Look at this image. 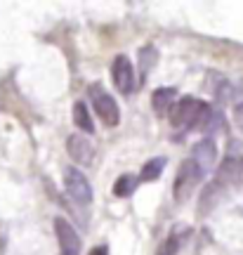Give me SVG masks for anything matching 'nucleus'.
Wrapping results in <instances>:
<instances>
[{
	"instance_id": "ddd939ff",
	"label": "nucleus",
	"mask_w": 243,
	"mask_h": 255,
	"mask_svg": "<svg viewBox=\"0 0 243 255\" xmlns=\"http://www.w3.org/2000/svg\"><path fill=\"white\" fill-rule=\"evenodd\" d=\"M163 168H165V158H151V161H146L142 165V180L144 182H153L163 173Z\"/></svg>"
},
{
	"instance_id": "4468645a",
	"label": "nucleus",
	"mask_w": 243,
	"mask_h": 255,
	"mask_svg": "<svg viewBox=\"0 0 243 255\" xmlns=\"http://www.w3.org/2000/svg\"><path fill=\"white\" fill-rule=\"evenodd\" d=\"M217 191H220V184H217V182H213V184H208V187H206L203 196H201V210H198L201 215H203V213H208V210L217 203Z\"/></svg>"
},
{
	"instance_id": "1a4fd4ad",
	"label": "nucleus",
	"mask_w": 243,
	"mask_h": 255,
	"mask_svg": "<svg viewBox=\"0 0 243 255\" xmlns=\"http://www.w3.org/2000/svg\"><path fill=\"white\" fill-rule=\"evenodd\" d=\"M217 177H220L222 184H236L243 177V161L236 158V156H227L222 161V165H220Z\"/></svg>"
},
{
	"instance_id": "9d476101",
	"label": "nucleus",
	"mask_w": 243,
	"mask_h": 255,
	"mask_svg": "<svg viewBox=\"0 0 243 255\" xmlns=\"http://www.w3.org/2000/svg\"><path fill=\"white\" fill-rule=\"evenodd\" d=\"M175 104V88H158L151 97V107L156 114H168Z\"/></svg>"
},
{
	"instance_id": "dca6fc26",
	"label": "nucleus",
	"mask_w": 243,
	"mask_h": 255,
	"mask_svg": "<svg viewBox=\"0 0 243 255\" xmlns=\"http://www.w3.org/2000/svg\"><path fill=\"white\" fill-rule=\"evenodd\" d=\"M234 121H236V126L243 130V104H239L234 109Z\"/></svg>"
},
{
	"instance_id": "7ed1b4c3",
	"label": "nucleus",
	"mask_w": 243,
	"mask_h": 255,
	"mask_svg": "<svg viewBox=\"0 0 243 255\" xmlns=\"http://www.w3.org/2000/svg\"><path fill=\"white\" fill-rule=\"evenodd\" d=\"M64 187H66V194L71 196L78 206H90L92 203V187L88 182V177L78 170V168H66L64 170Z\"/></svg>"
},
{
	"instance_id": "423d86ee",
	"label": "nucleus",
	"mask_w": 243,
	"mask_h": 255,
	"mask_svg": "<svg viewBox=\"0 0 243 255\" xmlns=\"http://www.w3.org/2000/svg\"><path fill=\"white\" fill-rule=\"evenodd\" d=\"M111 76H114V85L118 88V92L130 95L135 90V69L125 55H118L111 64Z\"/></svg>"
},
{
	"instance_id": "39448f33",
	"label": "nucleus",
	"mask_w": 243,
	"mask_h": 255,
	"mask_svg": "<svg viewBox=\"0 0 243 255\" xmlns=\"http://www.w3.org/2000/svg\"><path fill=\"white\" fill-rule=\"evenodd\" d=\"M54 234H57V241H59V251L62 255H81V237L78 232L73 229L71 222H66L64 218L54 220Z\"/></svg>"
},
{
	"instance_id": "f3484780",
	"label": "nucleus",
	"mask_w": 243,
	"mask_h": 255,
	"mask_svg": "<svg viewBox=\"0 0 243 255\" xmlns=\"http://www.w3.org/2000/svg\"><path fill=\"white\" fill-rule=\"evenodd\" d=\"M90 255H109V251H107L104 246H99V248H92Z\"/></svg>"
},
{
	"instance_id": "9b49d317",
	"label": "nucleus",
	"mask_w": 243,
	"mask_h": 255,
	"mask_svg": "<svg viewBox=\"0 0 243 255\" xmlns=\"http://www.w3.org/2000/svg\"><path fill=\"white\" fill-rule=\"evenodd\" d=\"M73 123H76L78 130L90 132V135H92V130H95L92 119H90V111H88V107H85L83 102H76V104H73Z\"/></svg>"
},
{
	"instance_id": "f257e3e1",
	"label": "nucleus",
	"mask_w": 243,
	"mask_h": 255,
	"mask_svg": "<svg viewBox=\"0 0 243 255\" xmlns=\"http://www.w3.org/2000/svg\"><path fill=\"white\" fill-rule=\"evenodd\" d=\"M213 116V109L203 104V102L194 100V97H184V100L175 102L172 109L168 111V119L175 128H194V126H206Z\"/></svg>"
},
{
	"instance_id": "f03ea898",
	"label": "nucleus",
	"mask_w": 243,
	"mask_h": 255,
	"mask_svg": "<svg viewBox=\"0 0 243 255\" xmlns=\"http://www.w3.org/2000/svg\"><path fill=\"white\" fill-rule=\"evenodd\" d=\"M201 180H203V170H201L191 158L182 161L180 170H177V177H175V187H172L175 201H177V203H184V201L196 191V187L201 184Z\"/></svg>"
},
{
	"instance_id": "0eeeda50",
	"label": "nucleus",
	"mask_w": 243,
	"mask_h": 255,
	"mask_svg": "<svg viewBox=\"0 0 243 255\" xmlns=\"http://www.w3.org/2000/svg\"><path fill=\"white\" fill-rule=\"evenodd\" d=\"M66 151H69V156H71L76 163H81V165L92 163V158H95V144H92V139L85 135H78V132L69 135Z\"/></svg>"
},
{
	"instance_id": "20e7f679",
	"label": "nucleus",
	"mask_w": 243,
	"mask_h": 255,
	"mask_svg": "<svg viewBox=\"0 0 243 255\" xmlns=\"http://www.w3.org/2000/svg\"><path fill=\"white\" fill-rule=\"evenodd\" d=\"M92 109L97 111V116L102 119L104 126H118V121H121V111H118V104L116 100L104 92L99 85L92 88Z\"/></svg>"
},
{
	"instance_id": "2eb2a0df",
	"label": "nucleus",
	"mask_w": 243,
	"mask_h": 255,
	"mask_svg": "<svg viewBox=\"0 0 243 255\" xmlns=\"http://www.w3.org/2000/svg\"><path fill=\"white\" fill-rule=\"evenodd\" d=\"M156 59H158V55H156V50H153L151 45H146L139 50V69H142V73H149L153 69V64H156Z\"/></svg>"
},
{
	"instance_id": "6e6552de",
	"label": "nucleus",
	"mask_w": 243,
	"mask_h": 255,
	"mask_svg": "<svg viewBox=\"0 0 243 255\" xmlns=\"http://www.w3.org/2000/svg\"><path fill=\"white\" fill-rule=\"evenodd\" d=\"M191 161L206 173V170H210L213 165H215L217 161V149L215 144L210 142V139H203V142H198L196 146H194V156H191Z\"/></svg>"
},
{
	"instance_id": "f8f14e48",
	"label": "nucleus",
	"mask_w": 243,
	"mask_h": 255,
	"mask_svg": "<svg viewBox=\"0 0 243 255\" xmlns=\"http://www.w3.org/2000/svg\"><path fill=\"white\" fill-rule=\"evenodd\" d=\"M135 189H137V177H135V175H130V173L121 175V177L116 180V184H114V194H116V196H121V199L130 196Z\"/></svg>"
}]
</instances>
